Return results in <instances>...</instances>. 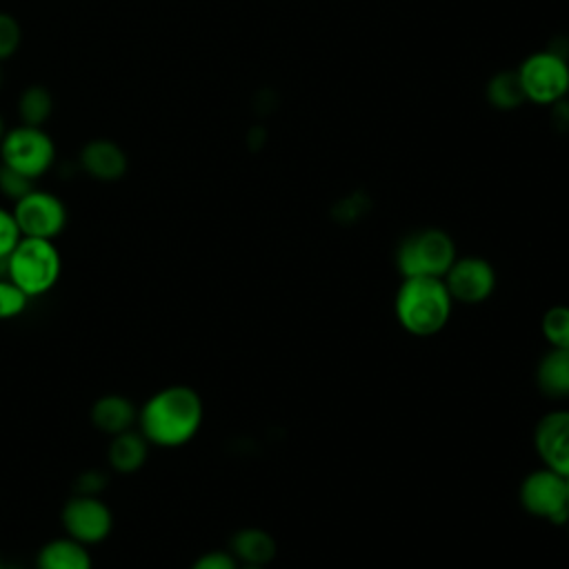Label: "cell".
<instances>
[{
	"instance_id": "1",
	"label": "cell",
	"mask_w": 569,
	"mask_h": 569,
	"mask_svg": "<svg viewBox=\"0 0 569 569\" xmlns=\"http://www.w3.org/2000/svg\"><path fill=\"white\" fill-rule=\"evenodd\" d=\"M204 418V405L196 389L169 385L144 400L138 409V431L149 445L176 449L193 440Z\"/></svg>"
},
{
	"instance_id": "2",
	"label": "cell",
	"mask_w": 569,
	"mask_h": 569,
	"mask_svg": "<svg viewBox=\"0 0 569 569\" xmlns=\"http://www.w3.org/2000/svg\"><path fill=\"white\" fill-rule=\"evenodd\" d=\"M451 305L453 298L442 278L413 276L402 278L396 291L393 311L407 333L429 338L445 329L451 318Z\"/></svg>"
},
{
	"instance_id": "3",
	"label": "cell",
	"mask_w": 569,
	"mask_h": 569,
	"mask_svg": "<svg viewBox=\"0 0 569 569\" xmlns=\"http://www.w3.org/2000/svg\"><path fill=\"white\" fill-rule=\"evenodd\" d=\"M4 271L29 298H38L56 287L62 273V258L53 240L20 236L4 260Z\"/></svg>"
},
{
	"instance_id": "4",
	"label": "cell",
	"mask_w": 569,
	"mask_h": 569,
	"mask_svg": "<svg viewBox=\"0 0 569 569\" xmlns=\"http://www.w3.org/2000/svg\"><path fill=\"white\" fill-rule=\"evenodd\" d=\"M456 258V244L449 233L440 229H420L400 242L396 264L402 278H445Z\"/></svg>"
},
{
	"instance_id": "5",
	"label": "cell",
	"mask_w": 569,
	"mask_h": 569,
	"mask_svg": "<svg viewBox=\"0 0 569 569\" xmlns=\"http://www.w3.org/2000/svg\"><path fill=\"white\" fill-rule=\"evenodd\" d=\"M56 162L53 138L42 127L16 124L0 140V164L38 180Z\"/></svg>"
},
{
	"instance_id": "6",
	"label": "cell",
	"mask_w": 569,
	"mask_h": 569,
	"mask_svg": "<svg viewBox=\"0 0 569 569\" xmlns=\"http://www.w3.org/2000/svg\"><path fill=\"white\" fill-rule=\"evenodd\" d=\"M20 236L47 238L53 240L67 227V207L64 202L44 189H31L13 202L11 209Z\"/></svg>"
},
{
	"instance_id": "7",
	"label": "cell",
	"mask_w": 569,
	"mask_h": 569,
	"mask_svg": "<svg viewBox=\"0 0 569 569\" xmlns=\"http://www.w3.org/2000/svg\"><path fill=\"white\" fill-rule=\"evenodd\" d=\"M60 522L64 536L91 547L109 538L113 529V513L104 500L91 493H76L62 507Z\"/></svg>"
},
{
	"instance_id": "8",
	"label": "cell",
	"mask_w": 569,
	"mask_h": 569,
	"mask_svg": "<svg viewBox=\"0 0 569 569\" xmlns=\"http://www.w3.org/2000/svg\"><path fill=\"white\" fill-rule=\"evenodd\" d=\"M520 505L531 516L547 518L556 525L569 522L567 478L547 467L531 471L520 485Z\"/></svg>"
},
{
	"instance_id": "9",
	"label": "cell",
	"mask_w": 569,
	"mask_h": 569,
	"mask_svg": "<svg viewBox=\"0 0 569 569\" xmlns=\"http://www.w3.org/2000/svg\"><path fill=\"white\" fill-rule=\"evenodd\" d=\"M525 98L536 102H553L569 89V69L560 56L536 53L525 60L518 71Z\"/></svg>"
},
{
	"instance_id": "10",
	"label": "cell",
	"mask_w": 569,
	"mask_h": 569,
	"mask_svg": "<svg viewBox=\"0 0 569 569\" xmlns=\"http://www.w3.org/2000/svg\"><path fill=\"white\" fill-rule=\"evenodd\" d=\"M442 280L449 289V296L465 305H478L487 300L496 289L493 267L478 256L456 258Z\"/></svg>"
},
{
	"instance_id": "11",
	"label": "cell",
	"mask_w": 569,
	"mask_h": 569,
	"mask_svg": "<svg viewBox=\"0 0 569 569\" xmlns=\"http://www.w3.org/2000/svg\"><path fill=\"white\" fill-rule=\"evenodd\" d=\"M533 447L542 467L569 476V409L545 413L533 431Z\"/></svg>"
},
{
	"instance_id": "12",
	"label": "cell",
	"mask_w": 569,
	"mask_h": 569,
	"mask_svg": "<svg viewBox=\"0 0 569 569\" xmlns=\"http://www.w3.org/2000/svg\"><path fill=\"white\" fill-rule=\"evenodd\" d=\"M78 162L87 176L100 182L120 180L129 167L124 149L109 138H93L84 142Z\"/></svg>"
},
{
	"instance_id": "13",
	"label": "cell",
	"mask_w": 569,
	"mask_h": 569,
	"mask_svg": "<svg viewBox=\"0 0 569 569\" xmlns=\"http://www.w3.org/2000/svg\"><path fill=\"white\" fill-rule=\"evenodd\" d=\"M89 418H91V425L100 433H107L111 438L120 431L133 429V425L138 420V409L133 407V402L127 396L107 393V396H100L91 405Z\"/></svg>"
},
{
	"instance_id": "14",
	"label": "cell",
	"mask_w": 569,
	"mask_h": 569,
	"mask_svg": "<svg viewBox=\"0 0 569 569\" xmlns=\"http://www.w3.org/2000/svg\"><path fill=\"white\" fill-rule=\"evenodd\" d=\"M36 569H93V560L87 545L69 536H60L40 547Z\"/></svg>"
},
{
	"instance_id": "15",
	"label": "cell",
	"mask_w": 569,
	"mask_h": 569,
	"mask_svg": "<svg viewBox=\"0 0 569 569\" xmlns=\"http://www.w3.org/2000/svg\"><path fill=\"white\" fill-rule=\"evenodd\" d=\"M149 456V440L136 431L127 429L111 436L107 447V462L118 473H136Z\"/></svg>"
},
{
	"instance_id": "16",
	"label": "cell",
	"mask_w": 569,
	"mask_h": 569,
	"mask_svg": "<svg viewBox=\"0 0 569 569\" xmlns=\"http://www.w3.org/2000/svg\"><path fill=\"white\" fill-rule=\"evenodd\" d=\"M231 556L238 565H260L267 567L276 556V540L269 531L258 527H247L233 533Z\"/></svg>"
},
{
	"instance_id": "17",
	"label": "cell",
	"mask_w": 569,
	"mask_h": 569,
	"mask_svg": "<svg viewBox=\"0 0 569 569\" xmlns=\"http://www.w3.org/2000/svg\"><path fill=\"white\" fill-rule=\"evenodd\" d=\"M536 382L542 393L553 398L569 396V349L551 347L536 369Z\"/></svg>"
},
{
	"instance_id": "18",
	"label": "cell",
	"mask_w": 569,
	"mask_h": 569,
	"mask_svg": "<svg viewBox=\"0 0 569 569\" xmlns=\"http://www.w3.org/2000/svg\"><path fill=\"white\" fill-rule=\"evenodd\" d=\"M53 113V96L42 84L27 87L18 98V116L22 124L42 127Z\"/></svg>"
},
{
	"instance_id": "19",
	"label": "cell",
	"mask_w": 569,
	"mask_h": 569,
	"mask_svg": "<svg viewBox=\"0 0 569 569\" xmlns=\"http://www.w3.org/2000/svg\"><path fill=\"white\" fill-rule=\"evenodd\" d=\"M542 336L556 349H569V307L553 305L542 316Z\"/></svg>"
},
{
	"instance_id": "20",
	"label": "cell",
	"mask_w": 569,
	"mask_h": 569,
	"mask_svg": "<svg viewBox=\"0 0 569 569\" xmlns=\"http://www.w3.org/2000/svg\"><path fill=\"white\" fill-rule=\"evenodd\" d=\"M29 300L31 298L18 284L9 278H0V320L18 318L27 309Z\"/></svg>"
},
{
	"instance_id": "21",
	"label": "cell",
	"mask_w": 569,
	"mask_h": 569,
	"mask_svg": "<svg viewBox=\"0 0 569 569\" xmlns=\"http://www.w3.org/2000/svg\"><path fill=\"white\" fill-rule=\"evenodd\" d=\"M22 42V27L18 18L7 11H0V62L9 60Z\"/></svg>"
},
{
	"instance_id": "22",
	"label": "cell",
	"mask_w": 569,
	"mask_h": 569,
	"mask_svg": "<svg viewBox=\"0 0 569 569\" xmlns=\"http://www.w3.org/2000/svg\"><path fill=\"white\" fill-rule=\"evenodd\" d=\"M491 98H493L500 107H513V104H518V102L525 98L518 73H516V76H500V78H496L493 84H491Z\"/></svg>"
},
{
	"instance_id": "23",
	"label": "cell",
	"mask_w": 569,
	"mask_h": 569,
	"mask_svg": "<svg viewBox=\"0 0 569 569\" xmlns=\"http://www.w3.org/2000/svg\"><path fill=\"white\" fill-rule=\"evenodd\" d=\"M31 189H33V180L31 178H27V176H22V173L0 164V191L7 198H11L16 202L18 198H22Z\"/></svg>"
},
{
	"instance_id": "24",
	"label": "cell",
	"mask_w": 569,
	"mask_h": 569,
	"mask_svg": "<svg viewBox=\"0 0 569 569\" xmlns=\"http://www.w3.org/2000/svg\"><path fill=\"white\" fill-rule=\"evenodd\" d=\"M18 240H20V229L16 224L11 209L0 207V262L2 264L11 253V249L18 244Z\"/></svg>"
},
{
	"instance_id": "25",
	"label": "cell",
	"mask_w": 569,
	"mask_h": 569,
	"mask_svg": "<svg viewBox=\"0 0 569 569\" xmlns=\"http://www.w3.org/2000/svg\"><path fill=\"white\" fill-rule=\"evenodd\" d=\"M189 569H240L238 560L231 556V551H207L193 560Z\"/></svg>"
},
{
	"instance_id": "26",
	"label": "cell",
	"mask_w": 569,
	"mask_h": 569,
	"mask_svg": "<svg viewBox=\"0 0 569 569\" xmlns=\"http://www.w3.org/2000/svg\"><path fill=\"white\" fill-rule=\"evenodd\" d=\"M4 131H7V127H4V118L0 116V140L4 138Z\"/></svg>"
},
{
	"instance_id": "27",
	"label": "cell",
	"mask_w": 569,
	"mask_h": 569,
	"mask_svg": "<svg viewBox=\"0 0 569 569\" xmlns=\"http://www.w3.org/2000/svg\"><path fill=\"white\" fill-rule=\"evenodd\" d=\"M240 569H264L260 565H240Z\"/></svg>"
},
{
	"instance_id": "28",
	"label": "cell",
	"mask_w": 569,
	"mask_h": 569,
	"mask_svg": "<svg viewBox=\"0 0 569 569\" xmlns=\"http://www.w3.org/2000/svg\"><path fill=\"white\" fill-rule=\"evenodd\" d=\"M567 500H569V476H567Z\"/></svg>"
},
{
	"instance_id": "29",
	"label": "cell",
	"mask_w": 569,
	"mask_h": 569,
	"mask_svg": "<svg viewBox=\"0 0 569 569\" xmlns=\"http://www.w3.org/2000/svg\"><path fill=\"white\" fill-rule=\"evenodd\" d=\"M0 84H2V73H0Z\"/></svg>"
},
{
	"instance_id": "30",
	"label": "cell",
	"mask_w": 569,
	"mask_h": 569,
	"mask_svg": "<svg viewBox=\"0 0 569 569\" xmlns=\"http://www.w3.org/2000/svg\"><path fill=\"white\" fill-rule=\"evenodd\" d=\"M0 569H4V567H2V562H0Z\"/></svg>"
}]
</instances>
